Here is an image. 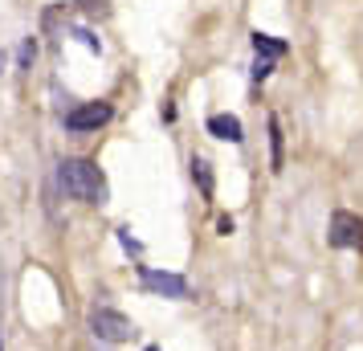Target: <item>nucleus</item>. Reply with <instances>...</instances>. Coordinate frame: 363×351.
Instances as JSON below:
<instances>
[{
	"instance_id": "obj_1",
	"label": "nucleus",
	"mask_w": 363,
	"mask_h": 351,
	"mask_svg": "<svg viewBox=\"0 0 363 351\" xmlns=\"http://www.w3.org/2000/svg\"><path fill=\"white\" fill-rule=\"evenodd\" d=\"M57 184H62L66 196L82 204H106V196H111L106 176H102V167L94 160H62L57 164Z\"/></svg>"
},
{
	"instance_id": "obj_2",
	"label": "nucleus",
	"mask_w": 363,
	"mask_h": 351,
	"mask_svg": "<svg viewBox=\"0 0 363 351\" xmlns=\"http://www.w3.org/2000/svg\"><path fill=\"white\" fill-rule=\"evenodd\" d=\"M90 331H94V339H102V343H127L135 335V323L123 311H115V306H94L90 311Z\"/></svg>"
},
{
	"instance_id": "obj_3",
	"label": "nucleus",
	"mask_w": 363,
	"mask_h": 351,
	"mask_svg": "<svg viewBox=\"0 0 363 351\" xmlns=\"http://www.w3.org/2000/svg\"><path fill=\"white\" fill-rule=\"evenodd\" d=\"M115 118V106L111 102H78V106H69L66 111V131L74 135H86V131H99V127H106Z\"/></svg>"
},
{
	"instance_id": "obj_4",
	"label": "nucleus",
	"mask_w": 363,
	"mask_h": 351,
	"mask_svg": "<svg viewBox=\"0 0 363 351\" xmlns=\"http://www.w3.org/2000/svg\"><path fill=\"white\" fill-rule=\"evenodd\" d=\"M330 245L335 250H359L363 245V221L347 208H335L330 217Z\"/></svg>"
},
{
	"instance_id": "obj_5",
	"label": "nucleus",
	"mask_w": 363,
	"mask_h": 351,
	"mask_svg": "<svg viewBox=\"0 0 363 351\" xmlns=\"http://www.w3.org/2000/svg\"><path fill=\"white\" fill-rule=\"evenodd\" d=\"M139 282L147 286L151 294H164V299H188V282H184L180 274H167V269L139 266Z\"/></svg>"
},
{
	"instance_id": "obj_6",
	"label": "nucleus",
	"mask_w": 363,
	"mask_h": 351,
	"mask_svg": "<svg viewBox=\"0 0 363 351\" xmlns=\"http://www.w3.org/2000/svg\"><path fill=\"white\" fill-rule=\"evenodd\" d=\"M208 135L225 139V143H241V139H245V127H241L237 115H213L208 118Z\"/></svg>"
},
{
	"instance_id": "obj_7",
	"label": "nucleus",
	"mask_w": 363,
	"mask_h": 351,
	"mask_svg": "<svg viewBox=\"0 0 363 351\" xmlns=\"http://www.w3.org/2000/svg\"><path fill=\"white\" fill-rule=\"evenodd\" d=\"M249 41H253V53H257V57H269V62L286 57V50H290L281 37H269V33H262V29H257V33H249Z\"/></svg>"
},
{
	"instance_id": "obj_8",
	"label": "nucleus",
	"mask_w": 363,
	"mask_h": 351,
	"mask_svg": "<svg viewBox=\"0 0 363 351\" xmlns=\"http://www.w3.org/2000/svg\"><path fill=\"white\" fill-rule=\"evenodd\" d=\"M281 147H286L281 123H278V115H269V167H274V172H281V167H286V155H281Z\"/></svg>"
},
{
	"instance_id": "obj_9",
	"label": "nucleus",
	"mask_w": 363,
	"mask_h": 351,
	"mask_svg": "<svg viewBox=\"0 0 363 351\" xmlns=\"http://www.w3.org/2000/svg\"><path fill=\"white\" fill-rule=\"evenodd\" d=\"M192 180H196L200 184V196H204V201H213V192H216V184H213V164H208V160H192Z\"/></svg>"
},
{
	"instance_id": "obj_10",
	"label": "nucleus",
	"mask_w": 363,
	"mask_h": 351,
	"mask_svg": "<svg viewBox=\"0 0 363 351\" xmlns=\"http://www.w3.org/2000/svg\"><path fill=\"white\" fill-rule=\"evenodd\" d=\"M74 37H78V41H82V45H86L90 53H102V41H99L94 33H90V29H74Z\"/></svg>"
},
{
	"instance_id": "obj_11",
	"label": "nucleus",
	"mask_w": 363,
	"mask_h": 351,
	"mask_svg": "<svg viewBox=\"0 0 363 351\" xmlns=\"http://www.w3.org/2000/svg\"><path fill=\"white\" fill-rule=\"evenodd\" d=\"M269 74H274V62H269V57H257V62H253V82H265Z\"/></svg>"
},
{
	"instance_id": "obj_12",
	"label": "nucleus",
	"mask_w": 363,
	"mask_h": 351,
	"mask_svg": "<svg viewBox=\"0 0 363 351\" xmlns=\"http://www.w3.org/2000/svg\"><path fill=\"white\" fill-rule=\"evenodd\" d=\"M118 241H123V250H127V253H139V250H143V245L131 237V229H118Z\"/></svg>"
},
{
	"instance_id": "obj_13",
	"label": "nucleus",
	"mask_w": 363,
	"mask_h": 351,
	"mask_svg": "<svg viewBox=\"0 0 363 351\" xmlns=\"http://www.w3.org/2000/svg\"><path fill=\"white\" fill-rule=\"evenodd\" d=\"M33 53H37V45H33V37H29V41L21 45V69H25L29 62H33Z\"/></svg>"
},
{
	"instance_id": "obj_14",
	"label": "nucleus",
	"mask_w": 363,
	"mask_h": 351,
	"mask_svg": "<svg viewBox=\"0 0 363 351\" xmlns=\"http://www.w3.org/2000/svg\"><path fill=\"white\" fill-rule=\"evenodd\" d=\"M216 229H220V233L229 237V233H233V229H237V225H233V217H220V221H216Z\"/></svg>"
},
{
	"instance_id": "obj_15",
	"label": "nucleus",
	"mask_w": 363,
	"mask_h": 351,
	"mask_svg": "<svg viewBox=\"0 0 363 351\" xmlns=\"http://www.w3.org/2000/svg\"><path fill=\"white\" fill-rule=\"evenodd\" d=\"M147 351H160V347H147Z\"/></svg>"
},
{
	"instance_id": "obj_16",
	"label": "nucleus",
	"mask_w": 363,
	"mask_h": 351,
	"mask_svg": "<svg viewBox=\"0 0 363 351\" xmlns=\"http://www.w3.org/2000/svg\"><path fill=\"white\" fill-rule=\"evenodd\" d=\"M0 351H4V343H0Z\"/></svg>"
}]
</instances>
